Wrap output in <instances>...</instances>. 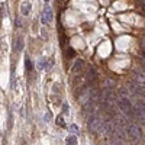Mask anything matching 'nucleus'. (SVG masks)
Instances as JSON below:
<instances>
[{
    "label": "nucleus",
    "instance_id": "4",
    "mask_svg": "<svg viewBox=\"0 0 145 145\" xmlns=\"http://www.w3.org/2000/svg\"><path fill=\"white\" fill-rule=\"evenodd\" d=\"M52 9H51V6L48 5V3H45V6H44V10H42V15H41V23L42 25H48L51 20H52Z\"/></svg>",
    "mask_w": 145,
    "mask_h": 145
},
{
    "label": "nucleus",
    "instance_id": "1",
    "mask_svg": "<svg viewBox=\"0 0 145 145\" xmlns=\"http://www.w3.org/2000/svg\"><path fill=\"white\" fill-rule=\"evenodd\" d=\"M105 122V119L100 118L99 115H91L89 116V120H87V129L90 134H97V132L100 131L102 125Z\"/></svg>",
    "mask_w": 145,
    "mask_h": 145
},
{
    "label": "nucleus",
    "instance_id": "11",
    "mask_svg": "<svg viewBox=\"0 0 145 145\" xmlns=\"http://www.w3.org/2000/svg\"><path fill=\"white\" fill-rule=\"evenodd\" d=\"M65 144H67V145H76V144H77V137H74V135L68 137V138L65 139Z\"/></svg>",
    "mask_w": 145,
    "mask_h": 145
},
{
    "label": "nucleus",
    "instance_id": "19",
    "mask_svg": "<svg viewBox=\"0 0 145 145\" xmlns=\"http://www.w3.org/2000/svg\"><path fill=\"white\" fill-rule=\"evenodd\" d=\"M63 112H64V113H68V112H70V106H68V103H63Z\"/></svg>",
    "mask_w": 145,
    "mask_h": 145
},
{
    "label": "nucleus",
    "instance_id": "18",
    "mask_svg": "<svg viewBox=\"0 0 145 145\" xmlns=\"http://www.w3.org/2000/svg\"><path fill=\"white\" fill-rule=\"evenodd\" d=\"M139 45L142 48V51H145V35H142L141 38H139Z\"/></svg>",
    "mask_w": 145,
    "mask_h": 145
},
{
    "label": "nucleus",
    "instance_id": "5",
    "mask_svg": "<svg viewBox=\"0 0 145 145\" xmlns=\"http://www.w3.org/2000/svg\"><path fill=\"white\" fill-rule=\"evenodd\" d=\"M132 78H134V83H137L138 86L145 89V74L139 72L138 70H134L132 71Z\"/></svg>",
    "mask_w": 145,
    "mask_h": 145
},
{
    "label": "nucleus",
    "instance_id": "16",
    "mask_svg": "<svg viewBox=\"0 0 145 145\" xmlns=\"http://www.w3.org/2000/svg\"><path fill=\"white\" fill-rule=\"evenodd\" d=\"M12 125H13V112H12V109L9 110V129L12 128Z\"/></svg>",
    "mask_w": 145,
    "mask_h": 145
},
{
    "label": "nucleus",
    "instance_id": "13",
    "mask_svg": "<svg viewBox=\"0 0 145 145\" xmlns=\"http://www.w3.org/2000/svg\"><path fill=\"white\" fill-rule=\"evenodd\" d=\"M44 68H46V61H45V59H38V70L39 71H42Z\"/></svg>",
    "mask_w": 145,
    "mask_h": 145
},
{
    "label": "nucleus",
    "instance_id": "7",
    "mask_svg": "<svg viewBox=\"0 0 145 145\" xmlns=\"http://www.w3.org/2000/svg\"><path fill=\"white\" fill-rule=\"evenodd\" d=\"M87 80H89L90 83L94 81V80H97V72H96L94 68H90V70L87 71Z\"/></svg>",
    "mask_w": 145,
    "mask_h": 145
},
{
    "label": "nucleus",
    "instance_id": "2",
    "mask_svg": "<svg viewBox=\"0 0 145 145\" xmlns=\"http://www.w3.org/2000/svg\"><path fill=\"white\" fill-rule=\"evenodd\" d=\"M116 106L120 109V112L125 113L126 116L134 118V116H132V102H131V99H129V97H119V99H118Z\"/></svg>",
    "mask_w": 145,
    "mask_h": 145
},
{
    "label": "nucleus",
    "instance_id": "12",
    "mask_svg": "<svg viewBox=\"0 0 145 145\" xmlns=\"http://www.w3.org/2000/svg\"><path fill=\"white\" fill-rule=\"evenodd\" d=\"M138 71L142 72V74H145V59H139V63H138Z\"/></svg>",
    "mask_w": 145,
    "mask_h": 145
},
{
    "label": "nucleus",
    "instance_id": "22",
    "mask_svg": "<svg viewBox=\"0 0 145 145\" xmlns=\"http://www.w3.org/2000/svg\"><path fill=\"white\" fill-rule=\"evenodd\" d=\"M141 55H142V59H145V51H141Z\"/></svg>",
    "mask_w": 145,
    "mask_h": 145
},
{
    "label": "nucleus",
    "instance_id": "17",
    "mask_svg": "<svg viewBox=\"0 0 145 145\" xmlns=\"http://www.w3.org/2000/svg\"><path fill=\"white\" fill-rule=\"evenodd\" d=\"M70 129H71V132H72V134H74V137H76L77 134H80V131H78L77 125H71V126H70Z\"/></svg>",
    "mask_w": 145,
    "mask_h": 145
},
{
    "label": "nucleus",
    "instance_id": "9",
    "mask_svg": "<svg viewBox=\"0 0 145 145\" xmlns=\"http://www.w3.org/2000/svg\"><path fill=\"white\" fill-rule=\"evenodd\" d=\"M10 87L15 89V65H12L10 70Z\"/></svg>",
    "mask_w": 145,
    "mask_h": 145
},
{
    "label": "nucleus",
    "instance_id": "15",
    "mask_svg": "<svg viewBox=\"0 0 145 145\" xmlns=\"http://www.w3.org/2000/svg\"><path fill=\"white\" fill-rule=\"evenodd\" d=\"M83 67V61L81 59H78V61H76V64H74V67H72V72H76L77 70H80Z\"/></svg>",
    "mask_w": 145,
    "mask_h": 145
},
{
    "label": "nucleus",
    "instance_id": "8",
    "mask_svg": "<svg viewBox=\"0 0 145 145\" xmlns=\"http://www.w3.org/2000/svg\"><path fill=\"white\" fill-rule=\"evenodd\" d=\"M23 45H25V44H23V38H22V36H18V38H16V51H22Z\"/></svg>",
    "mask_w": 145,
    "mask_h": 145
},
{
    "label": "nucleus",
    "instance_id": "21",
    "mask_svg": "<svg viewBox=\"0 0 145 145\" xmlns=\"http://www.w3.org/2000/svg\"><path fill=\"white\" fill-rule=\"evenodd\" d=\"M51 120V113H46L45 115V122H50Z\"/></svg>",
    "mask_w": 145,
    "mask_h": 145
},
{
    "label": "nucleus",
    "instance_id": "3",
    "mask_svg": "<svg viewBox=\"0 0 145 145\" xmlns=\"http://www.w3.org/2000/svg\"><path fill=\"white\" fill-rule=\"evenodd\" d=\"M125 131H126V137H128L129 139H132V141H138V139L142 137L141 126L137 125V123H129V125L125 128Z\"/></svg>",
    "mask_w": 145,
    "mask_h": 145
},
{
    "label": "nucleus",
    "instance_id": "10",
    "mask_svg": "<svg viewBox=\"0 0 145 145\" xmlns=\"http://www.w3.org/2000/svg\"><path fill=\"white\" fill-rule=\"evenodd\" d=\"M113 87H115V81H112V80L105 81V90H113Z\"/></svg>",
    "mask_w": 145,
    "mask_h": 145
},
{
    "label": "nucleus",
    "instance_id": "14",
    "mask_svg": "<svg viewBox=\"0 0 145 145\" xmlns=\"http://www.w3.org/2000/svg\"><path fill=\"white\" fill-rule=\"evenodd\" d=\"M25 67H26V70H28V71H31V70L33 68V65H32V63H31V59H29V57H28V55L25 57Z\"/></svg>",
    "mask_w": 145,
    "mask_h": 145
},
{
    "label": "nucleus",
    "instance_id": "6",
    "mask_svg": "<svg viewBox=\"0 0 145 145\" xmlns=\"http://www.w3.org/2000/svg\"><path fill=\"white\" fill-rule=\"evenodd\" d=\"M31 10H32V3L31 2H23L20 5V13L23 16H28L31 13Z\"/></svg>",
    "mask_w": 145,
    "mask_h": 145
},
{
    "label": "nucleus",
    "instance_id": "20",
    "mask_svg": "<svg viewBox=\"0 0 145 145\" xmlns=\"http://www.w3.org/2000/svg\"><path fill=\"white\" fill-rule=\"evenodd\" d=\"M57 123H58L59 126H64V120H63V116H58V118H57Z\"/></svg>",
    "mask_w": 145,
    "mask_h": 145
}]
</instances>
